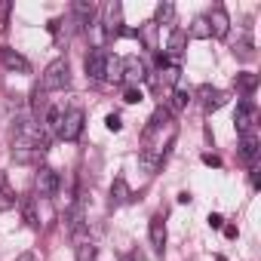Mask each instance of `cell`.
Returning a JSON list of instances; mask_svg holds the SVG:
<instances>
[{"mask_svg": "<svg viewBox=\"0 0 261 261\" xmlns=\"http://www.w3.org/2000/svg\"><path fill=\"white\" fill-rule=\"evenodd\" d=\"M71 83V68H68V59H56L46 65L43 71V80H40V89L43 92H59Z\"/></svg>", "mask_w": 261, "mask_h": 261, "instance_id": "obj_1", "label": "cell"}, {"mask_svg": "<svg viewBox=\"0 0 261 261\" xmlns=\"http://www.w3.org/2000/svg\"><path fill=\"white\" fill-rule=\"evenodd\" d=\"M83 120H86V114H83L80 108H68V111H62V120H59L56 136H59L62 142H77L80 133H83Z\"/></svg>", "mask_w": 261, "mask_h": 261, "instance_id": "obj_2", "label": "cell"}, {"mask_svg": "<svg viewBox=\"0 0 261 261\" xmlns=\"http://www.w3.org/2000/svg\"><path fill=\"white\" fill-rule=\"evenodd\" d=\"M101 28H105V37L108 40H117V37H123V7L117 4V0H111V4H105V10H101Z\"/></svg>", "mask_w": 261, "mask_h": 261, "instance_id": "obj_3", "label": "cell"}, {"mask_svg": "<svg viewBox=\"0 0 261 261\" xmlns=\"http://www.w3.org/2000/svg\"><path fill=\"white\" fill-rule=\"evenodd\" d=\"M233 126H237V133H240V136H243V133H252V129H258V108H255V101L243 98V101L237 105Z\"/></svg>", "mask_w": 261, "mask_h": 261, "instance_id": "obj_4", "label": "cell"}, {"mask_svg": "<svg viewBox=\"0 0 261 261\" xmlns=\"http://www.w3.org/2000/svg\"><path fill=\"white\" fill-rule=\"evenodd\" d=\"M59 188H62L59 172H56L53 166H40V169H37V175H34V191H37L40 197H56V194H59Z\"/></svg>", "mask_w": 261, "mask_h": 261, "instance_id": "obj_5", "label": "cell"}, {"mask_svg": "<svg viewBox=\"0 0 261 261\" xmlns=\"http://www.w3.org/2000/svg\"><path fill=\"white\" fill-rule=\"evenodd\" d=\"M206 22H209V31H212V37H218V40H224V37L230 34V16H227V10H224L221 4H215V7L209 10V16H206Z\"/></svg>", "mask_w": 261, "mask_h": 261, "instance_id": "obj_6", "label": "cell"}, {"mask_svg": "<svg viewBox=\"0 0 261 261\" xmlns=\"http://www.w3.org/2000/svg\"><path fill=\"white\" fill-rule=\"evenodd\" d=\"M148 237H151L154 252L163 255V249H166V218H163V212H154V215H151V221H148Z\"/></svg>", "mask_w": 261, "mask_h": 261, "instance_id": "obj_7", "label": "cell"}, {"mask_svg": "<svg viewBox=\"0 0 261 261\" xmlns=\"http://www.w3.org/2000/svg\"><path fill=\"white\" fill-rule=\"evenodd\" d=\"M145 77H148V68H145V62H142L139 56H126V59H123V83L136 86V83H142Z\"/></svg>", "mask_w": 261, "mask_h": 261, "instance_id": "obj_8", "label": "cell"}, {"mask_svg": "<svg viewBox=\"0 0 261 261\" xmlns=\"http://www.w3.org/2000/svg\"><path fill=\"white\" fill-rule=\"evenodd\" d=\"M0 62H4V68H10V71H16V74H31V62H28L22 53L10 49V46L0 49Z\"/></svg>", "mask_w": 261, "mask_h": 261, "instance_id": "obj_9", "label": "cell"}, {"mask_svg": "<svg viewBox=\"0 0 261 261\" xmlns=\"http://www.w3.org/2000/svg\"><path fill=\"white\" fill-rule=\"evenodd\" d=\"M197 98H200V105L206 108V111H218L224 101H227V95L221 92V89H215V86H209V83H203L200 89H197Z\"/></svg>", "mask_w": 261, "mask_h": 261, "instance_id": "obj_10", "label": "cell"}, {"mask_svg": "<svg viewBox=\"0 0 261 261\" xmlns=\"http://www.w3.org/2000/svg\"><path fill=\"white\" fill-rule=\"evenodd\" d=\"M105 62H108V53L101 46H95L89 56H86V74L92 80H105Z\"/></svg>", "mask_w": 261, "mask_h": 261, "instance_id": "obj_11", "label": "cell"}, {"mask_svg": "<svg viewBox=\"0 0 261 261\" xmlns=\"http://www.w3.org/2000/svg\"><path fill=\"white\" fill-rule=\"evenodd\" d=\"M240 154H243V160H246L249 166L258 160V129H252V133H243V136H240Z\"/></svg>", "mask_w": 261, "mask_h": 261, "instance_id": "obj_12", "label": "cell"}, {"mask_svg": "<svg viewBox=\"0 0 261 261\" xmlns=\"http://www.w3.org/2000/svg\"><path fill=\"white\" fill-rule=\"evenodd\" d=\"M19 209H22V218L28 227H37L40 224V212H37V197H22L19 200Z\"/></svg>", "mask_w": 261, "mask_h": 261, "instance_id": "obj_13", "label": "cell"}, {"mask_svg": "<svg viewBox=\"0 0 261 261\" xmlns=\"http://www.w3.org/2000/svg\"><path fill=\"white\" fill-rule=\"evenodd\" d=\"M129 200H133V191H129L126 178H123V175L114 178V185H111V206H123V203H129Z\"/></svg>", "mask_w": 261, "mask_h": 261, "instance_id": "obj_14", "label": "cell"}, {"mask_svg": "<svg viewBox=\"0 0 261 261\" xmlns=\"http://www.w3.org/2000/svg\"><path fill=\"white\" fill-rule=\"evenodd\" d=\"M233 86H237V92L252 95V92L258 89V74H252V71H240V74L233 77Z\"/></svg>", "mask_w": 261, "mask_h": 261, "instance_id": "obj_15", "label": "cell"}, {"mask_svg": "<svg viewBox=\"0 0 261 261\" xmlns=\"http://www.w3.org/2000/svg\"><path fill=\"white\" fill-rule=\"evenodd\" d=\"M105 80H111V83H123V59H120V56H111V53H108V62H105Z\"/></svg>", "mask_w": 261, "mask_h": 261, "instance_id": "obj_16", "label": "cell"}, {"mask_svg": "<svg viewBox=\"0 0 261 261\" xmlns=\"http://www.w3.org/2000/svg\"><path fill=\"white\" fill-rule=\"evenodd\" d=\"M185 43H188V31L172 28V34H169V56H172V59H178V56L185 53Z\"/></svg>", "mask_w": 261, "mask_h": 261, "instance_id": "obj_17", "label": "cell"}, {"mask_svg": "<svg viewBox=\"0 0 261 261\" xmlns=\"http://www.w3.org/2000/svg\"><path fill=\"white\" fill-rule=\"evenodd\" d=\"M188 34H191L194 40H209V37H212V31H209V22H206V16H197V19L191 22Z\"/></svg>", "mask_w": 261, "mask_h": 261, "instance_id": "obj_18", "label": "cell"}, {"mask_svg": "<svg viewBox=\"0 0 261 261\" xmlns=\"http://www.w3.org/2000/svg\"><path fill=\"white\" fill-rule=\"evenodd\" d=\"M46 151H37V148H13V160L16 163H37Z\"/></svg>", "mask_w": 261, "mask_h": 261, "instance_id": "obj_19", "label": "cell"}, {"mask_svg": "<svg viewBox=\"0 0 261 261\" xmlns=\"http://www.w3.org/2000/svg\"><path fill=\"white\" fill-rule=\"evenodd\" d=\"M46 108H49V105H46V92L37 86V89H34V95H31V111H34V117H37V120H43Z\"/></svg>", "mask_w": 261, "mask_h": 261, "instance_id": "obj_20", "label": "cell"}, {"mask_svg": "<svg viewBox=\"0 0 261 261\" xmlns=\"http://www.w3.org/2000/svg\"><path fill=\"white\" fill-rule=\"evenodd\" d=\"M74 16L80 19V25H89V22H92V16H95V7H92V4H86V0H77V4H74Z\"/></svg>", "mask_w": 261, "mask_h": 261, "instance_id": "obj_21", "label": "cell"}, {"mask_svg": "<svg viewBox=\"0 0 261 261\" xmlns=\"http://www.w3.org/2000/svg\"><path fill=\"white\" fill-rule=\"evenodd\" d=\"M175 19V7L172 4H160L157 13H154V25H169Z\"/></svg>", "mask_w": 261, "mask_h": 261, "instance_id": "obj_22", "label": "cell"}, {"mask_svg": "<svg viewBox=\"0 0 261 261\" xmlns=\"http://www.w3.org/2000/svg\"><path fill=\"white\" fill-rule=\"evenodd\" d=\"M95 255H98L95 243H89V240H80L77 243V261H95Z\"/></svg>", "mask_w": 261, "mask_h": 261, "instance_id": "obj_23", "label": "cell"}, {"mask_svg": "<svg viewBox=\"0 0 261 261\" xmlns=\"http://www.w3.org/2000/svg\"><path fill=\"white\" fill-rule=\"evenodd\" d=\"M188 101H191V92L175 89V92H172V101H169L166 108H169V111H185V108H188Z\"/></svg>", "mask_w": 261, "mask_h": 261, "instance_id": "obj_24", "label": "cell"}, {"mask_svg": "<svg viewBox=\"0 0 261 261\" xmlns=\"http://www.w3.org/2000/svg\"><path fill=\"white\" fill-rule=\"evenodd\" d=\"M154 31H157V25H154V22H148L145 28H139V31H136V37H139V40H145V43L154 49V46H157V40H154Z\"/></svg>", "mask_w": 261, "mask_h": 261, "instance_id": "obj_25", "label": "cell"}, {"mask_svg": "<svg viewBox=\"0 0 261 261\" xmlns=\"http://www.w3.org/2000/svg\"><path fill=\"white\" fill-rule=\"evenodd\" d=\"M178 74H181V71H178L175 65H166V68L160 71V86H175V80H178Z\"/></svg>", "mask_w": 261, "mask_h": 261, "instance_id": "obj_26", "label": "cell"}, {"mask_svg": "<svg viewBox=\"0 0 261 261\" xmlns=\"http://www.w3.org/2000/svg\"><path fill=\"white\" fill-rule=\"evenodd\" d=\"M142 98H145V95H142L139 86H126V89H123V101H126V105H139Z\"/></svg>", "mask_w": 261, "mask_h": 261, "instance_id": "obj_27", "label": "cell"}, {"mask_svg": "<svg viewBox=\"0 0 261 261\" xmlns=\"http://www.w3.org/2000/svg\"><path fill=\"white\" fill-rule=\"evenodd\" d=\"M105 126L111 129V133H120V129H123V120H120V114H108V117H105Z\"/></svg>", "mask_w": 261, "mask_h": 261, "instance_id": "obj_28", "label": "cell"}, {"mask_svg": "<svg viewBox=\"0 0 261 261\" xmlns=\"http://www.w3.org/2000/svg\"><path fill=\"white\" fill-rule=\"evenodd\" d=\"M10 13H13V4H10V0H0V25H7Z\"/></svg>", "mask_w": 261, "mask_h": 261, "instance_id": "obj_29", "label": "cell"}, {"mask_svg": "<svg viewBox=\"0 0 261 261\" xmlns=\"http://www.w3.org/2000/svg\"><path fill=\"white\" fill-rule=\"evenodd\" d=\"M221 230H224V237H227V240H237V237H240L237 224H221Z\"/></svg>", "mask_w": 261, "mask_h": 261, "instance_id": "obj_30", "label": "cell"}, {"mask_svg": "<svg viewBox=\"0 0 261 261\" xmlns=\"http://www.w3.org/2000/svg\"><path fill=\"white\" fill-rule=\"evenodd\" d=\"M221 224H224V218L212 212V215H209V227H212V230H221Z\"/></svg>", "mask_w": 261, "mask_h": 261, "instance_id": "obj_31", "label": "cell"}, {"mask_svg": "<svg viewBox=\"0 0 261 261\" xmlns=\"http://www.w3.org/2000/svg\"><path fill=\"white\" fill-rule=\"evenodd\" d=\"M16 261H43V258H40L37 252H31V249H28V252H22V255H19Z\"/></svg>", "mask_w": 261, "mask_h": 261, "instance_id": "obj_32", "label": "cell"}, {"mask_svg": "<svg viewBox=\"0 0 261 261\" xmlns=\"http://www.w3.org/2000/svg\"><path fill=\"white\" fill-rule=\"evenodd\" d=\"M203 163H206V166H215V169L221 166V160H218L215 154H203Z\"/></svg>", "mask_w": 261, "mask_h": 261, "instance_id": "obj_33", "label": "cell"}, {"mask_svg": "<svg viewBox=\"0 0 261 261\" xmlns=\"http://www.w3.org/2000/svg\"><path fill=\"white\" fill-rule=\"evenodd\" d=\"M7 191V172H0V194Z\"/></svg>", "mask_w": 261, "mask_h": 261, "instance_id": "obj_34", "label": "cell"}]
</instances>
